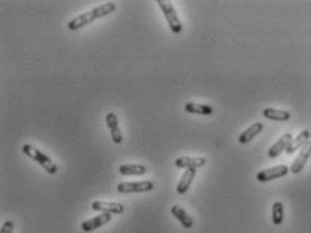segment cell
Wrapping results in <instances>:
<instances>
[{"label":"cell","instance_id":"obj_11","mask_svg":"<svg viewBox=\"0 0 311 233\" xmlns=\"http://www.w3.org/2000/svg\"><path fill=\"white\" fill-rule=\"evenodd\" d=\"M105 121H107L108 128L111 131V136L113 143L120 145L121 142H123V134H121L120 127H119V123H117V116L113 112L107 113Z\"/></svg>","mask_w":311,"mask_h":233},{"label":"cell","instance_id":"obj_12","mask_svg":"<svg viewBox=\"0 0 311 233\" xmlns=\"http://www.w3.org/2000/svg\"><path fill=\"white\" fill-rule=\"evenodd\" d=\"M310 138H311L310 131L309 130L302 131L295 139H293V142L290 143V146H288L287 150H286V153H287V154H294L295 151H298L299 149H302L303 146L307 145V143L310 142Z\"/></svg>","mask_w":311,"mask_h":233},{"label":"cell","instance_id":"obj_10","mask_svg":"<svg viewBox=\"0 0 311 233\" xmlns=\"http://www.w3.org/2000/svg\"><path fill=\"white\" fill-rule=\"evenodd\" d=\"M293 142V135L291 134H284L278 142H275L274 145L271 146L268 150V156L269 158H278L279 155L282 154L283 151L287 150V147L290 146V143Z\"/></svg>","mask_w":311,"mask_h":233},{"label":"cell","instance_id":"obj_18","mask_svg":"<svg viewBox=\"0 0 311 233\" xmlns=\"http://www.w3.org/2000/svg\"><path fill=\"white\" fill-rule=\"evenodd\" d=\"M119 171L123 175H143L147 171V167L143 164H121L119 167Z\"/></svg>","mask_w":311,"mask_h":233},{"label":"cell","instance_id":"obj_1","mask_svg":"<svg viewBox=\"0 0 311 233\" xmlns=\"http://www.w3.org/2000/svg\"><path fill=\"white\" fill-rule=\"evenodd\" d=\"M115 9H116V4L113 1H108V3H104L101 5H97V7H94L93 9L88 11V12H84V14L76 16L75 19H72L68 23V28L72 30V31L78 30V28L84 27V26L92 23V22L97 20V19L104 18V16L112 14Z\"/></svg>","mask_w":311,"mask_h":233},{"label":"cell","instance_id":"obj_4","mask_svg":"<svg viewBox=\"0 0 311 233\" xmlns=\"http://www.w3.org/2000/svg\"><path fill=\"white\" fill-rule=\"evenodd\" d=\"M154 189L153 181H140V182H121L117 185V190L120 193H146Z\"/></svg>","mask_w":311,"mask_h":233},{"label":"cell","instance_id":"obj_3","mask_svg":"<svg viewBox=\"0 0 311 233\" xmlns=\"http://www.w3.org/2000/svg\"><path fill=\"white\" fill-rule=\"evenodd\" d=\"M158 5L162 9L163 15H164V18H166V22H167L168 27L171 30L174 34H179L182 31V22L179 16H178L177 11L174 8V5H172L171 1H168V0H158L156 1Z\"/></svg>","mask_w":311,"mask_h":233},{"label":"cell","instance_id":"obj_6","mask_svg":"<svg viewBox=\"0 0 311 233\" xmlns=\"http://www.w3.org/2000/svg\"><path fill=\"white\" fill-rule=\"evenodd\" d=\"M310 156H311V142H309V143L303 146L302 150L299 151V154H298V156L295 158L293 164H291V167H290V171L293 174L302 173V170L305 168L307 162H309Z\"/></svg>","mask_w":311,"mask_h":233},{"label":"cell","instance_id":"obj_13","mask_svg":"<svg viewBox=\"0 0 311 233\" xmlns=\"http://www.w3.org/2000/svg\"><path fill=\"white\" fill-rule=\"evenodd\" d=\"M171 213H172V216H174V217H175V219L181 223L182 227H185L186 229H190L191 227H193V224H194L193 219H191L190 216L187 215V212H186L182 206L174 205L171 208Z\"/></svg>","mask_w":311,"mask_h":233},{"label":"cell","instance_id":"obj_2","mask_svg":"<svg viewBox=\"0 0 311 233\" xmlns=\"http://www.w3.org/2000/svg\"><path fill=\"white\" fill-rule=\"evenodd\" d=\"M23 150V153L27 155L28 158L33 159L35 160L38 164H41L45 170H46L49 174H56L58 171V167H57V164L51 160L46 154H43L42 151H39L38 149H35L34 146L31 145H23L22 147Z\"/></svg>","mask_w":311,"mask_h":233},{"label":"cell","instance_id":"obj_17","mask_svg":"<svg viewBox=\"0 0 311 233\" xmlns=\"http://www.w3.org/2000/svg\"><path fill=\"white\" fill-rule=\"evenodd\" d=\"M263 116L268 120L274 121H287L290 120L291 115L287 111H282V109H275V108H265L263 111Z\"/></svg>","mask_w":311,"mask_h":233},{"label":"cell","instance_id":"obj_5","mask_svg":"<svg viewBox=\"0 0 311 233\" xmlns=\"http://www.w3.org/2000/svg\"><path fill=\"white\" fill-rule=\"evenodd\" d=\"M288 171H290V168L286 164H279V166H274V167L265 168V170L259 171L256 175V179L259 182H268L287 175Z\"/></svg>","mask_w":311,"mask_h":233},{"label":"cell","instance_id":"obj_20","mask_svg":"<svg viewBox=\"0 0 311 233\" xmlns=\"http://www.w3.org/2000/svg\"><path fill=\"white\" fill-rule=\"evenodd\" d=\"M14 227H15V223L14 221H5L3 227H1V231L0 233H12L14 231Z\"/></svg>","mask_w":311,"mask_h":233},{"label":"cell","instance_id":"obj_8","mask_svg":"<svg viewBox=\"0 0 311 233\" xmlns=\"http://www.w3.org/2000/svg\"><path fill=\"white\" fill-rule=\"evenodd\" d=\"M205 163H206V159L202 156H179L174 162L177 167L186 168V170H190V168L197 170V168L204 167Z\"/></svg>","mask_w":311,"mask_h":233},{"label":"cell","instance_id":"obj_7","mask_svg":"<svg viewBox=\"0 0 311 233\" xmlns=\"http://www.w3.org/2000/svg\"><path fill=\"white\" fill-rule=\"evenodd\" d=\"M92 209L108 215H123L124 206L119 202H105V201H94L92 202Z\"/></svg>","mask_w":311,"mask_h":233},{"label":"cell","instance_id":"obj_16","mask_svg":"<svg viewBox=\"0 0 311 233\" xmlns=\"http://www.w3.org/2000/svg\"><path fill=\"white\" fill-rule=\"evenodd\" d=\"M185 111L187 113H194V115H204V116H209L213 113V108L208 105V104H200V103H187L185 105Z\"/></svg>","mask_w":311,"mask_h":233},{"label":"cell","instance_id":"obj_9","mask_svg":"<svg viewBox=\"0 0 311 233\" xmlns=\"http://www.w3.org/2000/svg\"><path fill=\"white\" fill-rule=\"evenodd\" d=\"M112 220V215H108V213H101L100 216H96L90 220H86L81 224V229L84 232H93L96 229L101 228L102 225L108 224Z\"/></svg>","mask_w":311,"mask_h":233},{"label":"cell","instance_id":"obj_19","mask_svg":"<svg viewBox=\"0 0 311 233\" xmlns=\"http://www.w3.org/2000/svg\"><path fill=\"white\" fill-rule=\"evenodd\" d=\"M284 220V206L282 202H275L272 205V223L280 225Z\"/></svg>","mask_w":311,"mask_h":233},{"label":"cell","instance_id":"obj_15","mask_svg":"<svg viewBox=\"0 0 311 233\" xmlns=\"http://www.w3.org/2000/svg\"><path fill=\"white\" fill-rule=\"evenodd\" d=\"M263 128H264V126H263L261 123H255V124H252L249 128H246L241 135L238 136V142H240L241 145L249 143L255 136H257L260 134L261 131H263Z\"/></svg>","mask_w":311,"mask_h":233},{"label":"cell","instance_id":"obj_14","mask_svg":"<svg viewBox=\"0 0 311 233\" xmlns=\"http://www.w3.org/2000/svg\"><path fill=\"white\" fill-rule=\"evenodd\" d=\"M195 174H197V170H194V168L186 170L185 173H183L181 181H179V183H178V186H177V191L179 193V194H185L186 191L190 189L191 183H193V181H194Z\"/></svg>","mask_w":311,"mask_h":233}]
</instances>
